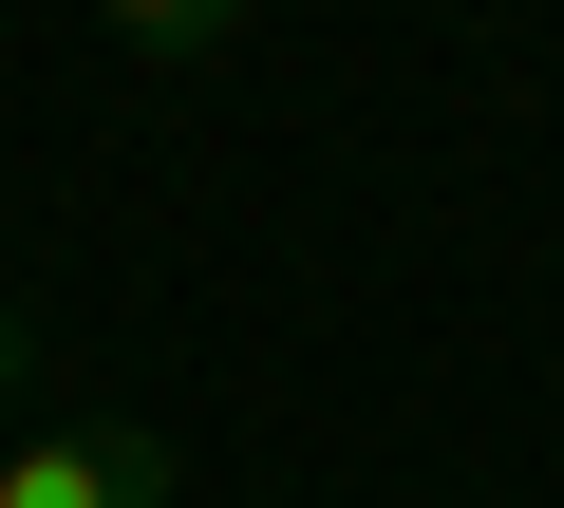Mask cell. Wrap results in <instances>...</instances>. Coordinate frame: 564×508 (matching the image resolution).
Segmentation results:
<instances>
[{"mask_svg": "<svg viewBox=\"0 0 564 508\" xmlns=\"http://www.w3.org/2000/svg\"><path fill=\"white\" fill-rule=\"evenodd\" d=\"M170 489H188V452L151 414H57L0 452V508H170Z\"/></svg>", "mask_w": 564, "mask_h": 508, "instance_id": "6da1fadb", "label": "cell"}, {"mask_svg": "<svg viewBox=\"0 0 564 508\" xmlns=\"http://www.w3.org/2000/svg\"><path fill=\"white\" fill-rule=\"evenodd\" d=\"M95 20H113L132 57H170V76H207V57H245V39H263V0H95Z\"/></svg>", "mask_w": 564, "mask_h": 508, "instance_id": "7a4b0ae2", "label": "cell"}, {"mask_svg": "<svg viewBox=\"0 0 564 508\" xmlns=\"http://www.w3.org/2000/svg\"><path fill=\"white\" fill-rule=\"evenodd\" d=\"M20 396H39V302H0V452H20Z\"/></svg>", "mask_w": 564, "mask_h": 508, "instance_id": "3957f363", "label": "cell"}]
</instances>
